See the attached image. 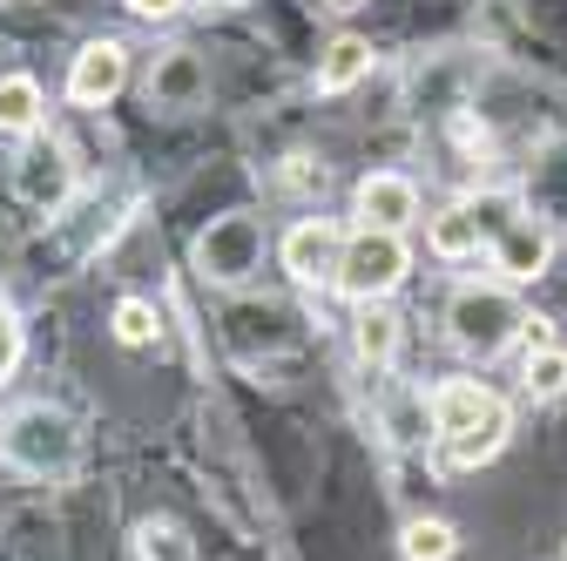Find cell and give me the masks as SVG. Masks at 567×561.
Wrapping results in <instances>:
<instances>
[{"label":"cell","instance_id":"14","mask_svg":"<svg viewBox=\"0 0 567 561\" xmlns=\"http://www.w3.org/2000/svg\"><path fill=\"white\" fill-rule=\"evenodd\" d=\"M41 82L34 75H0V135H34L41 129Z\"/></svg>","mask_w":567,"mask_h":561},{"label":"cell","instance_id":"12","mask_svg":"<svg viewBox=\"0 0 567 561\" xmlns=\"http://www.w3.org/2000/svg\"><path fill=\"white\" fill-rule=\"evenodd\" d=\"M365 75H372V41H359V34H338L318 54V89L324 95H344L351 82H365Z\"/></svg>","mask_w":567,"mask_h":561},{"label":"cell","instance_id":"19","mask_svg":"<svg viewBox=\"0 0 567 561\" xmlns=\"http://www.w3.org/2000/svg\"><path fill=\"white\" fill-rule=\"evenodd\" d=\"M156 332H163V318H156L150 298H122L115 305V338L122 345H135V353H142V345H156Z\"/></svg>","mask_w":567,"mask_h":561},{"label":"cell","instance_id":"21","mask_svg":"<svg viewBox=\"0 0 567 561\" xmlns=\"http://www.w3.org/2000/svg\"><path fill=\"white\" fill-rule=\"evenodd\" d=\"M183 8V0H128V14H142V21H169Z\"/></svg>","mask_w":567,"mask_h":561},{"label":"cell","instance_id":"22","mask_svg":"<svg viewBox=\"0 0 567 561\" xmlns=\"http://www.w3.org/2000/svg\"><path fill=\"white\" fill-rule=\"evenodd\" d=\"M324 8H331V14H351V8H365V0H324Z\"/></svg>","mask_w":567,"mask_h":561},{"label":"cell","instance_id":"5","mask_svg":"<svg viewBox=\"0 0 567 561\" xmlns=\"http://www.w3.org/2000/svg\"><path fill=\"white\" fill-rule=\"evenodd\" d=\"M196 271L209 277V285H250V277L264 271V224L250 217V210H230V217H209V231L196 237Z\"/></svg>","mask_w":567,"mask_h":561},{"label":"cell","instance_id":"18","mask_svg":"<svg viewBox=\"0 0 567 561\" xmlns=\"http://www.w3.org/2000/svg\"><path fill=\"white\" fill-rule=\"evenodd\" d=\"M135 554L142 561H196V548H189V534L176 521H142L135 528Z\"/></svg>","mask_w":567,"mask_h":561},{"label":"cell","instance_id":"1","mask_svg":"<svg viewBox=\"0 0 567 561\" xmlns=\"http://www.w3.org/2000/svg\"><path fill=\"white\" fill-rule=\"evenodd\" d=\"M433 434L453 467H486L514 434V406L486 379H440L433 386Z\"/></svg>","mask_w":567,"mask_h":561},{"label":"cell","instance_id":"16","mask_svg":"<svg viewBox=\"0 0 567 561\" xmlns=\"http://www.w3.org/2000/svg\"><path fill=\"white\" fill-rule=\"evenodd\" d=\"M520 386H527V399H560L567 392V345H527Z\"/></svg>","mask_w":567,"mask_h":561},{"label":"cell","instance_id":"13","mask_svg":"<svg viewBox=\"0 0 567 561\" xmlns=\"http://www.w3.org/2000/svg\"><path fill=\"white\" fill-rule=\"evenodd\" d=\"M351 353H359L372 373H385L399 359V318L385 305H359V325H351Z\"/></svg>","mask_w":567,"mask_h":561},{"label":"cell","instance_id":"6","mask_svg":"<svg viewBox=\"0 0 567 561\" xmlns=\"http://www.w3.org/2000/svg\"><path fill=\"white\" fill-rule=\"evenodd\" d=\"M344 237H351V231H338L331 217H305V224H291V231H284L277 257H284V271H291L305 292H324V285H338Z\"/></svg>","mask_w":567,"mask_h":561},{"label":"cell","instance_id":"10","mask_svg":"<svg viewBox=\"0 0 567 561\" xmlns=\"http://www.w3.org/2000/svg\"><path fill=\"white\" fill-rule=\"evenodd\" d=\"M203 89H209V75H203L196 48H169L156 61V75H150V102H163V109H196Z\"/></svg>","mask_w":567,"mask_h":561},{"label":"cell","instance_id":"3","mask_svg":"<svg viewBox=\"0 0 567 561\" xmlns=\"http://www.w3.org/2000/svg\"><path fill=\"white\" fill-rule=\"evenodd\" d=\"M75 453H82V434H75V419L54 412V406H21V412L0 419V460L14 473H28V480L68 473Z\"/></svg>","mask_w":567,"mask_h":561},{"label":"cell","instance_id":"15","mask_svg":"<svg viewBox=\"0 0 567 561\" xmlns=\"http://www.w3.org/2000/svg\"><path fill=\"white\" fill-rule=\"evenodd\" d=\"M21 190H28L34 203H61V190H68V163H61L54 143H34V150L21 156Z\"/></svg>","mask_w":567,"mask_h":561},{"label":"cell","instance_id":"9","mask_svg":"<svg viewBox=\"0 0 567 561\" xmlns=\"http://www.w3.org/2000/svg\"><path fill=\"white\" fill-rule=\"evenodd\" d=\"M351 210H359L365 231H405L419 217V183L399 170H372L359 190H351Z\"/></svg>","mask_w":567,"mask_h":561},{"label":"cell","instance_id":"20","mask_svg":"<svg viewBox=\"0 0 567 561\" xmlns=\"http://www.w3.org/2000/svg\"><path fill=\"white\" fill-rule=\"evenodd\" d=\"M14 366H21V312L0 298V379H8Z\"/></svg>","mask_w":567,"mask_h":561},{"label":"cell","instance_id":"4","mask_svg":"<svg viewBox=\"0 0 567 561\" xmlns=\"http://www.w3.org/2000/svg\"><path fill=\"white\" fill-rule=\"evenodd\" d=\"M412 271V251H405V231H351L344 237V264H338V292L351 305H385Z\"/></svg>","mask_w":567,"mask_h":561},{"label":"cell","instance_id":"11","mask_svg":"<svg viewBox=\"0 0 567 561\" xmlns=\"http://www.w3.org/2000/svg\"><path fill=\"white\" fill-rule=\"evenodd\" d=\"M480 210L473 203H446L440 217H425V251L440 264H460V257H480Z\"/></svg>","mask_w":567,"mask_h":561},{"label":"cell","instance_id":"17","mask_svg":"<svg viewBox=\"0 0 567 561\" xmlns=\"http://www.w3.org/2000/svg\"><path fill=\"white\" fill-rule=\"evenodd\" d=\"M399 548H405V561H453L460 554V528L453 521H412Z\"/></svg>","mask_w":567,"mask_h":561},{"label":"cell","instance_id":"8","mask_svg":"<svg viewBox=\"0 0 567 561\" xmlns=\"http://www.w3.org/2000/svg\"><path fill=\"white\" fill-rule=\"evenodd\" d=\"M554 257V231L540 217H507L501 237H493V271H501V285H534Z\"/></svg>","mask_w":567,"mask_h":561},{"label":"cell","instance_id":"7","mask_svg":"<svg viewBox=\"0 0 567 561\" xmlns=\"http://www.w3.org/2000/svg\"><path fill=\"white\" fill-rule=\"evenodd\" d=\"M128 82V48L122 41H89L68 68V102L75 109H109Z\"/></svg>","mask_w":567,"mask_h":561},{"label":"cell","instance_id":"2","mask_svg":"<svg viewBox=\"0 0 567 561\" xmlns=\"http://www.w3.org/2000/svg\"><path fill=\"white\" fill-rule=\"evenodd\" d=\"M527 332V312L514 298V285H460L453 305H446V338L460 345L466 359H501L507 345Z\"/></svg>","mask_w":567,"mask_h":561}]
</instances>
